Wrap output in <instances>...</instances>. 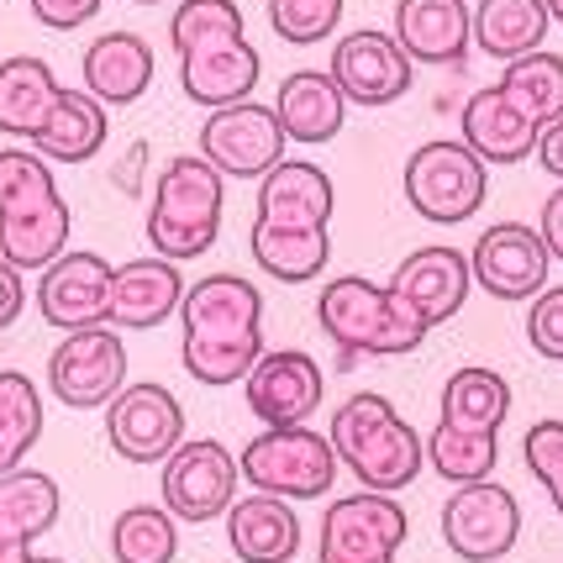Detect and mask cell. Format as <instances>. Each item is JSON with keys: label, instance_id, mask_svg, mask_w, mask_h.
Returning <instances> with one entry per match:
<instances>
[{"label": "cell", "instance_id": "7", "mask_svg": "<svg viewBox=\"0 0 563 563\" xmlns=\"http://www.w3.org/2000/svg\"><path fill=\"white\" fill-rule=\"evenodd\" d=\"M221 211H227V179H221L200 153L169 158L153 179L147 200V243L169 264H190L200 253H211L221 238Z\"/></svg>", "mask_w": 563, "mask_h": 563}, {"label": "cell", "instance_id": "22", "mask_svg": "<svg viewBox=\"0 0 563 563\" xmlns=\"http://www.w3.org/2000/svg\"><path fill=\"white\" fill-rule=\"evenodd\" d=\"M185 300V279L179 264L147 253V258H126L111 274V306H106V327L117 332H153L169 317H179Z\"/></svg>", "mask_w": 563, "mask_h": 563}, {"label": "cell", "instance_id": "42", "mask_svg": "<svg viewBox=\"0 0 563 563\" xmlns=\"http://www.w3.org/2000/svg\"><path fill=\"white\" fill-rule=\"evenodd\" d=\"M532 158H538L542 169H548L563 185V117H559V122H548L538 132V153H532Z\"/></svg>", "mask_w": 563, "mask_h": 563}, {"label": "cell", "instance_id": "1", "mask_svg": "<svg viewBox=\"0 0 563 563\" xmlns=\"http://www.w3.org/2000/svg\"><path fill=\"white\" fill-rule=\"evenodd\" d=\"M332 211H338V190L327 169L311 158H285L258 179V211L247 238L253 264L279 285L321 279L332 258Z\"/></svg>", "mask_w": 563, "mask_h": 563}, {"label": "cell", "instance_id": "30", "mask_svg": "<svg viewBox=\"0 0 563 563\" xmlns=\"http://www.w3.org/2000/svg\"><path fill=\"white\" fill-rule=\"evenodd\" d=\"M548 26H553L548 0H479L474 5V48L511 64V58L542 48Z\"/></svg>", "mask_w": 563, "mask_h": 563}, {"label": "cell", "instance_id": "23", "mask_svg": "<svg viewBox=\"0 0 563 563\" xmlns=\"http://www.w3.org/2000/svg\"><path fill=\"white\" fill-rule=\"evenodd\" d=\"M459 126H464L459 143L474 147L485 164H521V158H532L538 153V132H542L500 85L474 90L464 100V111H459Z\"/></svg>", "mask_w": 563, "mask_h": 563}, {"label": "cell", "instance_id": "32", "mask_svg": "<svg viewBox=\"0 0 563 563\" xmlns=\"http://www.w3.org/2000/svg\"><path fill=\"white\" fill-rule=\"evenodd\" d=\"M43 438V390L22 368H0V474L26 464Z\"/></svg>", "mask_w": 563, "mask_h": 563}, {"label": "cell", "instance_id": "36", "mask_svg": "<svg viewBox=\"0 0 563 563\" xmlns=\"http://www.w3.org/2000/svg\"><path fill=\"white\" fill-rule=\"evenodd\" d=\"M269 26L295 48L327 43L343 26V0H269Z\"/></svg>", "mask_w": 563, "mask_h": 563}, {"label": "cell", "instance_id": "8", "mask_svg": "<svg viewBox=\"0 0 563 563\" xmlns=\"http://www.w3.org/2000/svg\"><path fill=\"white\" fill-rule=\"evenodd\" d=\"M338 453L332 442L311 432V427H264L258 438L238 453V474L258 495H279V500H321L338 485Z\"/></svg>", "mask_w": 563, "mask_h": 563}, {"label": "cell", "instance_id": "41", "mask_svg": "<svg viewBox=\"0 0 563 563\" xmlns=\"http://www.w3.org/2000/svg\"><path fill=\"white\" fill-rule=\"evenodd\" d=\"M538 238L548 243V258H559V264H563V185H559V190H553L548 200H542Z\"/></svg>", "mask_w": 563, "mask_h": 563}, {"label": "cell", "instance_id": "44", "mask_svg": "<svg viewBox=\"0 0 563 563\" xmlns=\"http://www.w3.org/2000/svg\"><path fill=\"white\" fill-rule=\"evenodd\" d=\"M32 559V548H22V542H5L0 538V563H26Z\"/></svg>", "mask_w": 563, "mask_h": 563}, {"label": "cell", "instance_id": "40", "mask_svg": "<svg viewBox=\"0 0 563 563\" xmlns=\"http://www.w3.org/2000/svg\"><path fill=\"white\" fill-rule=\"evenodd\" d=\"M22 311H26V274L11 269V264L0 258V332H5V327H16Z\"/></svg>", "mask_w": 563, "mask_h": 563}, {"label": "cell", "instance_id": "31", "mask_svg": "<svg viewBox=\"0 0 563 563\" xmlns=\"http://www.w3.org/2000/svg\"><path fill=\"white\" fill-rule=\"evenodd\" d=\"M511 417V385L495 368H453L438 400V421L448 427H468V432H500Z\"/></svg>", "mask_w": 563, "mask_h": 563}, {"label": "cell", "instance_id": "35", "mask_svg": "<svg viewBox=\"0 0 563 563\" xmlns=\"http://www.w3.org/2000/svg\"><path fill=\"white\" fill-rule=\"evenodd\" d=\"M179 521L164 506H126L111 521V559L117 563H174Z\"/></svg>", "mask_w": 563, "mask_h": 563}, {"label": "cell", "instance_id": "14", "mask_svg": "<svg viewBox=\"0 0 563 563\" xmlns=\"http://www.w3.org/2000/svg\"><path fill=\"white\" fill-rule=\"evenodd\" d=\"M521 538V500L495 479L479 485H453L442 500V542L464 563H495L506 559Z\"/></svg>", "mask_w": 563, "mask_h": 563}, {"label": "cell", "instance_id": "17", "mask_svg": "<svg viewBox=\"0 0 563 563\" xmlns=\"http://www.w3.org/2000/svg\"><path fill=\"white\" fill-rule=\"evenodd\" d=\"M327 395V374L306 347H264V358L247 368L243 400L264 427H311Z\"/></svg>", "mask_w": 563, "mask_h": 563}, {"label": "cell", "instance_id": "18", "mask_svg": "<svg viewBox=\"0 0 563 563\" xmlns=\"http://www.w3.org/2000/svg\"><path fill=\"white\" fill-rule=\"evenodd\" d=\"M111 274L117 264H106L90 247H69L64 258H53L37 274V317L58 327V332H85V327H106V306H111Z\"/></svg>", "mask_w": 563, "mask_h": 563}, {"label": "cell", "instance_id": "16", "mask_svg": "<svg viewBox=\"0 0 563 563\" xmlns=\"http://www.w3.org/2000/svg\"><path fill=\"white\" fill-rule=\"evenodd\" d=\"M106 438L111 453L126 464H164L185 442V406L169 385L137 379L106 406Z\"/></svg>", "mask_w": 563, "mask_h": 563}, {"label": "cell", "instance_id": "47", "mask_svg": "<svg viewBox=\"0 0 563 563\" xmlns=\"http://www.w3.org/2000/svg\"><path fill=\"white\" fill-rule=\"evenodd\" d=\"M132 5H164V0H132Z\"/></svg>", "mask_w": 563, "mask_h": 563}, {"label": "cell", "instance_id": "43", "mask_svg": "<svg viewBox=\"0 0 563 563\" xmlns=\"http://www.w3.org/2000/svg\"><path fill=\"white\" fill-rule=\"evenodd\" d=\"M143 164H147V143H132L122 158V169H117V185H122L126 196H137V185H143Z\"/></svg>", "mask_w": 563, "mask_h": 563}, {"label": "cell", "instance_id": "29", "mask_svg": "<svg viewBox=\"0 0 563 563\" xmlns=\"http://www.w3.org/2000/svg\"><path fill=\"white\" fill-rule=\"evenodd\" d=\"M64 511V490L58 479L43 468H11L0 474V538L32 548L37 538H48Z\"/></svg>", "mask_w": 563, "mask_h": 563}, {"label": "cell", "instance_id": "25", "mask_svg": "<svg viewBox=\"0 0 563 563\" xmlns=\"http://www.w3.org/2000/svg\"><path fill=\"white\" fill-rule=\"evenodd\" d=\"M274 117H279V126H285L290 143L321 147L347 126V100H343V90L332 85L327 69H295L279 79Z\"/></svg>", "mask_w": 563, "mask_h": 563}, {"label": "cell", "instance_id": "46", "mask_svg": "<svg viewBox=\"0 0 563 563\" xmlns=\"http://www.w3.org/2000/svg\"><path fill=\"white\" fill-rule=\"evenodd\" d=\"M26 563H69V559H53V553H32Z\"/></svg>", "mask_w": 563, "mask_h": 563}, {"label": "cell", "instance_id": "26", "mask_svg": "<svg viewBox=\"0 0 563 563\" xmlns=\"http://www.w3.org/2000/svg\"><path fill=\"white\" fill-rule=\"evenodd\" d=\"M227 542L238 563H290L300 553V516L279 495H238L227 511Z\"/></svg>", "mask_w": 563, "mask_h": 563}, {"label": "cell", "instance_id": "24", "mask_svg": "<svg viewBox=\"0 0 563 563\" xmlns=\"http://www.w3.org/2000/svg\"><path fill=\"white\" fill-rule=\"evenodd\" d=\"M79 74L90 96L111 111V106H137L153 85V48L143 32H100L96 43L79 58Z\"/></svg>", "mask_w": 563, "mask_h": 563}, {"label": "cell", "instance_id": "13", "mask_svg": "<svg viewBox=\"0 0 563 563\" xmlns=\"http://www.w3.org/2000/svg\"><path fill=\"white\" fill-rule=\"evenodd\" d=\"M238 459L221 448L217 438H185L164 459V474H158V495H164V511L185 527H200V521H217V516L232 511L238 500Z\"/></svg>", "mask_w": 563, "mask_h": 563}, {"label": "cell", "instance_id": "2", "mask_svg": "<svg viewBox=\"0 0 563 563\" xmlns=\"http://www.w3.org/2000/svg\"><path fill=\"white\" fill-rule=\"evenodd\" d=\"M264 358V290L243 274H206L179 300V364L196 385H243Z\"/></svg>", "mask_w": 563, "mask_h": 563}, {"label": "cell", "instance_id": "4", "mask_svg": "<svg viewBox=\"0 0 563 563\" xmlns=\"http://www.w3.org/2000/svg\"><path fill=\"white\" fill-rule=\"evenodd\" d=\"M74 211L53 164L32 147H0V258L22 274H43L69 253Z\"/></svg>", "mask_w": 563, "mask_h": 563}, {"label": "cell", "instance_id": "34", "mask_svg": "<svg viewBox=\"0 0 563 563\" xmlns=\"http://www.w3.org/2000/svg\"><path fill=\"white\" fill-rule=\"evenodd\" d=\"M495 85H500V90H506V96H511L538 126H548V122H559L563 117V58L559 53L538 48V53H527V58H511Z\"/></svg>", "mask_w": 563, "mask_h": 563}, {"label": "cell", "instance_id": "27", "mask_svg": "<svg viewBox=\"0 0 563 563\" xmlns=\"http://www.w3.org/2000/svg\"><path fill=\"white\" fill-rule=\"evenodd\" d=\"M111 137V111L100 106L90 90H58L53 100L48 122L37 126V137H32V153L37 158H48V164H90L100 158V147Z\"/></svg>", "mask_w": 563, "mask_h": 563}, {"label": "cell", "instance_id": "19", "mask_svg": "<svg viewBox=\"0 0 563 563\" xmlns=\"http://www.w3.org/2000/svg\"><path fill=\"white\" fill-rule=\"evenodd\" d=\"M548 243L538 238V227L521 221H495L479 232V243L468 253L474 285L495 300H532L548 290Z\"/></svg>", "mask_w": 563, "mask_h": 563}, {"label": "cell", "instance_id": "45", "mask_svg": "<svg viewBox=\"0 0 563 563\" xmlns=\"http://www.w3.org/2000/svg\"><path fill=\"white\" fill-rule=\"evenodd\" d=\"M548 16H553V22L563 26V0H548Z\"/></svg>", "mask_w": 563, "mask_h": 563}, {"label": "cell", "instance_id": "9", "mask_svg": "<svg viewBox=\"0 0 563 563\" xmlns=\"http://www.w3.org/2000/svg\"><path fill=\"white\" fill-rule=\"evenodd\" d=\"M406 200L421 221L432 227H464L485 196H490V164L474 153V147L453 143V137H438V143H421L411 158H406Z\"/></svg>", "mask_w": 563, "mask_h": 563}, {"label": "cell", "instance_id": "12", "mask_svg": "<svg viewBox=\"0 0 563 563\" xmlns=\"http://www.w3.org/2000/svg\"><path fill=\"white\" fill-rule=\"evenodd\" d=\"M48 390L69 411H106L126 390V343L117 327L64 332L48 353Z\"/></svg>", "mask_w": 563, "mask_h": 563}, {"label": "cell", "instance_id": "5", "mask_svg": "<svg viewBox=\"0 0 563 563\" xmlns=\"http://www.w3.org/2000/svg\"><path fill=\"white\" fill-rule=\"evenodd\" d=\"M317 327L338 347V368H358L364 358H406L432 332L390 285H374L364 274H338L321 285Z\"/></svg>", "mask_w": 563, "mask_h": 563}, {"label": "cell", "instance_id": "10", "mask_svg": "<svg viewBox=\"0 0 563 563\" xmlns=\"http://www.w3.org/2000/svg\"><path fill=\"white\" fill-rule=\"evenodd\" d=\"M411 538V516L395 495H338L317 527V563H395Z\"/></svg>", "mask_w": 563, "mask_h": 563}, {"label": "cell", "instance_id": "21", "mask_svg": "<svg viewBox=\"0 0 563 563\" xmlns=\"http://www.w3.org/2000/svg\"><path fill=\"white\" fill-rule=\"evenodd\" d=\"M395 43L411 64L459 69L474 48V11L468 0H395Z\"/></svg>", "mask_w": 563, "mask_h": 563}, {"label": "cell", "instance_id": "11", "mask_svg": "<svg viewBox=\"0 0 563 563\" xmlns=\"http://www.w3.org/2000/svg\"><path fill=\"white\" fill-rule=\"evenodd\" d=\"M285 126L264 100H238V106H217L200 122V158L221 174V179H264L269 169L285 164Z\"/></svg>", "mask_w": 563, "mask_h": 563}, {"label": "cell", "instance_id": "15", "mask_svg": "<svg viewBox=\"0 0 563 563\" xmlns=\"http://www.w3.org/2000/svg\"><path fill=\"white\" fill-rule=\"evenodd\" d=\"M327 74H332V85L343 90L347 106H368V111L395 106V100L417 85V64H411L406 48L395 43L390 32H379V26L343 32V37L332 43Z\"/></svg>", "mask_w": 563, "mask_h": 563}, {"label": "cell", "instance_id": "39", "mask_svg": "<svg viewBox=\"0 0 563 563\" xmlns=\"http://www.w3.org/2000/svg\"><path fill=\"white\" fill-rule=\"evenodd\" d=\"M100 5H106V0H26V11L48 26V32H74V26L96 22Z\"/></svg>", "mask_w": 563, "mask_h": 563}, {"label": "cell", "instance_id": "37", "mask_svg": "<svg viewBox=\"0 0 563 563\" xmlns=\"http://www.w3.org/2000/svg\"><path fill=\"white\" fill-rule=\"evenodd\" d=\"M521 459H527V468H532V479L548 490L553 511L563 516V421L559 417L532 421L527 438H521Z\"/></svg>", "mask_w": 563, "mask_h": 563}, {"label": "cell", "instance_id": "3", "mask_svg": "<svg viewBox=\"0 0 563 563\" xmlns=\"http://www.w3.org/2000/svg\"><path fill=\"white\" fill-rule=\"evenodd\" d=\"M169 43L179 58V90L190 106H238L253 100L264 58L247 43L238 0H179L169 16Z\"/></svg>", "mask_w": 563, "mask_h": 563}, {"label": "cell", "instance_id": "20", "mask_svg": "<svg viewBox=\"0 0 563 563\" xmlns=\"http://www.w3.org/2000/svg\"><path fill=\"white\" fill-rule=\"evenodd\" d=\"M390 290L417 311L427 327H442V321H453L464 311L468 290H474V269H468V253L448 243H432V247H417V253H406L400 258V269H395Z\"/></svg>", "mask_w": 563, "mask_h": 563}, {"label": "cell", "instance_id": "28", "mask_svg": "<svg viewBox=\"0 0 563 563\" xmlns=\"http://www.w3.org/2000/svg\"><path fill=\"white\" fill-rule=\"evenodd\" d=\"M58 90H64V85H58V74H53L48 58H37V53L0 58V132L32 143L37 126L48 122Z\"/></svg>", "mask_w": 563, "mask_h": 563}, {"label": "cell", "instance_id": "38", "mask_svg": "<svg viewBox=\"0 0 563 563\" xmlns=\"http://www.w3.org/2000/svg\"><path fill=\"white\" fill-rule=\"evenodd\" d=\"M527 343L538 358L563 364V285H548L542 295H532L527 306Z\"/></svg>", "mask_w": 563, "mask_h": 563}, {"label": "cell", "instance_id": "6", "mask_svg": "<svg viewBox=\"0 0 563 563\" xmlns=\"http://www.w3.org/2000/svg\"><path fill=\"white\" fill-rule=\"evenodd\" d=\"M327 442H332L338 464L358 479V490L374 495H400L406 485H417V474L427 468L421 432L379 390L347 395L343 406L332 411Z\"/></svg>", "mask_w": 563, "mask_h": 563}, {"label": "cell", "instance_id": "33", "mask_svg": "<svg viewBox=\"0 0 563 563\" xmlns=\"http://www.w3.org/2000/svg\"><path fill=\"white\" fill-rule=\"evenodd\" d=\"M427 464L448 485H479L500 464V432H468V427L438 421L427 438Z\"/></svg>", "mask_w": 563, "mask_h": 563}]
</instances>
